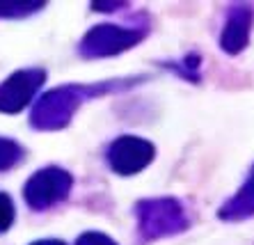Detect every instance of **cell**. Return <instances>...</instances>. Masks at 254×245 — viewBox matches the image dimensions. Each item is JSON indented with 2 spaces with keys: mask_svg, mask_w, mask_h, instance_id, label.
Wrapping results in <instances>:
<instances>
[{
  "mask_svg": "<svg viewBox=\"0 0 254 245\" xmlns=\"http://www.w3.org/2000/svg\"><path fill=\"white\" fill-rule=\"evenodd\" d=\"M69 174L62 170L48 168L37 172L25 185V199L32 209H46L60 197H64L66 188H69Z\"/></svg>",
  "mask_w": 254,
  "mask_h": 245,
  "instance_id": "6da1fadb",
  "label": "cell"
},
{
  "mask_svg": "<svg viewBox=\"0 0 254 245\" xmlns=\"http://www.w3.org/2000/svg\"><path fill=\"white\" fill-rule=\"evenodd\" d=\"M44 80L39 71H18L7 83L0 85V110L2 113H16L28 103L35 87Z\"/></svg>",
  "mask_w": 254,
  "mask_h": 245,
  "instance_id": "7a4b0ae2",
  "label": "cell"
},
{
  "mask_svg": "<svg viewBox=\"0 0 254 245\" xmlns=\"http://www.w3.org/2000/svg\"><path fill=\"white\" fill-rule=\"evenodd\" d=\"M130 142H133V138H122L119 140V144H122V149H126V147H130ZM133 149L135 151H142V158H149V156H154V149H151V147H149L147 142H140V140H137L135 142V147H133ZM126 158H130V154H122V151L119 149H110V163H113V168H117L119 170V165H122V163L126 161Z\"/></svg>",
  "mask_w": 254,
  "mask_h": 245,
  "instance_id": "3957f363",
  "label": "cell"
},
{
  "mask_svg": "<svg viewBox=\"0 0 254 245\" xmlns=\"http://www.w3.org/2000/svg\"><path fill=\"white\" fill-rule=\"evenodd\" d=\"M18 156H21V149L16 147V142L0 138V170L12 168Z\"/></svg>",
  "mask_w": 254,
  "mask_h": 245,
  "instance_id": "277c9868",
  "label": "cell"
},
{
  "mask_svg": "<svg viewBox=\"0 0 254 245\" xmlns=\"http://www.w3.org/2000/svg\"><path fill=\"white\" fill-rule=\"evenodd\" d=\"M14 222V204L9 195L0 192V232H7Z\"/></svg>",
  "mask_w": 254,
  "mask_h": 245,
  "instance_id": "5b68a950",
  "label": "cell"
},
{
  "mask_svg": "<svg viewBox=\"0 0 254 245\" xmlns=\"http://www.w3.org/2000/svg\"><path fill=\"white\" fill-rule=\"evenodd\" d=\"M32 245H62V243H55V241H44V243H32Z\"/></svg>",
  "mask_w": 254,
  "mask_h": 245,
  "instance_id": "8992f818",
  "label": "cell"
},
{
  "mask_svg": "<svg viewBox=\"0 0 254 245\" xmlns=\"http://www.w3.org/2000/svg\"><path fill=\"white\" fill-rule=\"evenodd\" d=\"M110 245H113V243H110Z\"/></svg>",
  "mask_w": 254,
  "mask_h": 245,
  "instance_id": "52a82bcc",
  "label": "cell"
}]
</instances>
